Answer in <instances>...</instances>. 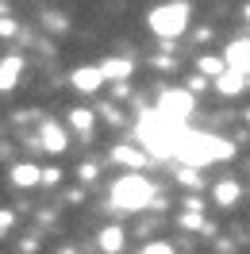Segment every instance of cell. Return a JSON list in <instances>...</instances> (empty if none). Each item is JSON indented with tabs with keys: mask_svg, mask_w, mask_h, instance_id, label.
Segmentation results:
<instances>
[{
	"mask_svg": "<svg viewBox=\"0 0 250 254\" xmlns=\"http://www.w3.org/2000/svg\"><path fill=\"white\" fill-rule=\"evenodd\" d=\"M135 135H139L142 143V154H150V158H173V150L181 143V135H185V127L166 120V116H158L154 108L142 112L139 124H135Z\"/></svg>",
	"mask_w": 250,
	"mask_h": 254,
	"instance_id": "6da1fadb",
	"label": "cell"
},
{
	"mask_svg": "<svg viewBox=\"0 0 250 254\" xmlns=\"http://www.w3.org/2000/svg\"><path fill=\"white\" fill-rule=\"evenodd\" d=\"M235 154V146L219 135H208V131H185L181 143L173 150V158L188 166V170H200V166H212V162H227Z\"/></svg>",
	"mask_w": 250,
	"mask_h": 254,
	"instance_id": "7a4b0ae2",
	"label": "cell"
},
{
	"mask_svg": "<svg viewBox=\"0 0 250 254\" xmlns=\"http://www.w3.org/2000/svg\"><path fill=\"white\" fill-rule=\"evenodd\" d=\"M150 200H154V185H150V177H142V174H124L112 185V204L120 212H142Z\"/></svg>",
	"mask_w": 250,
	"mask_h": 254,
	"instance_id": "3957f363",
	"label": "cell"
},
{
	"mask_svg": "<svg viewBox=\"0 0 250 254\" xmlns=\"http://www.w3.org/2000/svg\"><path fill=\"white\" fill-rule=\"evenodd\" d=\"M188 16H192V8L188 4H158L154 12L146 16V27L158 35V39H177V35L188 27Z\"/></svg>",
	"mask_w": 250,
	"mask_h": 254,
	"instance_id": "277c9868",
	"label": "cell"
},
{
	"mask_svg": "<svg viewBox=\"0 0 250 254\" xmlns=\"http://www.w3.org/2000/svg\"><path fill=\"white\" fill-rule=\"evenodd\" d=\"M192 108H196V100H192L188 89H162V93H158V104H154L158 116H166L173 124H185L188 116H192Z\"/></svg>",
	"mask_w": 250,
	"mask_h": 254,
	"instance_id": "5b68a950",
	"label": "cell"
},
{
	"mask_svg": "<svg viewBox=\"0 0 250 254\" xmlns=\"http://www.w3.org/2000/svg\"><path fill=\"white\" fill-rule=\"evenodd\" d=\"M96 69H100L104 85H108V81H112V85H127V77L135 73V62H131V58H116V54H112V58H104Z\"/></svg>",
	"mask_w": 250,
	"mask_h": 254,
	"instance_id": "8992f818",
	"label": "cell"
},
{
	"mask_svg": "<svg viewBox=\"0 0 250 254\" xmlns=\"http://www.w3.org/2000/svg\"><path fill=\"white\" fill-rule=\"evenodd\" d=\"M223 65L231 69V73H250V39H235L231 47L223 50Z\"/></svg>",
	"mask_w": 250,
	"mask_h": 254,
	"instance_id": "52a82bcc",
	"label": "cell"
},
{
	"mask_svg": "<svg viewBox=\"0 0 250 254\" xmlns=\"http://www.w3.org/2000/svg\"><path fill=\"white\" fill-rule=\"evenodd\" d=\"M69 85H73L77 93H96V89L104 85V77H100L96 65H77V69L69 73Z\"/></svg>",
	"mask_w": 250,
	"mask_h": 254,
	"instance_id": "ba28073f",
	"label": "cell"
},
{
	"mask_svg": "<svg viewBox=\"0 0 250 254\" xmlns=\"http://www.w3.org/2000/svg\"><path fill=\"white\" fill-rule=\"evenodd\" d=\"M43 146H47V150H54V154H62L65 146H69L65 127H62V124H54V120H47V124H43Z\"/></svg>",
	"mask_w": 250,
	"mask_h": 254,
	"instance_id": "9c48e42d",
	"label": "cell"
},
{
	"mask_svg": "<svg viewBox=\"0 0 250 254\" xmlns=\"http://www.w3.org/2000/svg\"><path fill=\"white\" fill-rule=\"evenodd\" d=\"M19 73H23V58H19V54H8V58L0 62V93H8V89H16Z\"/></svg>",
	"mask_w": 250,
	"mask_h": 254,
	"instance_id": "30bf717a",
	"label": "cell"
},
{
	"mask_svg": "<svg viewBox=\"0 0 250 254\" xmlns=\"http://www.w3.org/2000/svg\"><path fill=\"white\" fill-rule=\"evenodd\" d=\"M212 196H216L219 208H235V204H239V196H243V185H239L235 177H227V181H219V185H216Z\"/></svg>",
	"mask_w": 250,
	"mask_h": 254,
	"instance_id": "8fae6325",
	"label": "cell"
},
{
	"mask_svg": "<svg viewBox=\"0 0 250 254\" xmlns=\"http://www.w3.org/2000/svg\"><path fill=\"white\" fill-rule=\"evenodd\" d=\"M112 162L131 166V170L139 174V166H146V154H142V150H135V146H112Z\"/></svg>",
	"mask_w": 250,
	"mask_h": 254,
	"instance_id": "7c38bea8",
	"label": "cell"
},
{
	"mask_svg": "<svg viewBox=\"0 0 250 254\" xmlns=\"http://www.w3.org/2000/svg\"><path fill=\"white\" fill-rule=\"evenodd\" d=\"M216 89L223 96H235V93H243V89H247V77H243V73H231V69H223V73L216 77Z\"/></svg>",
	"mask_w": 250,
	"mask_h": 254,
	"instance_id": "4fadbf2b",
	"label": "cell"
},
{
	"mask_svg": "<svg viewBox=\"0 0 250 254\" xmlns=\"http://www.w3.org/2000/svg\"><path fill=\"white\" fill-rule=\"evenodd\" d=\"M100 251L120 254L124 251V231H120V227H104V231H100Z\"/></svg>",
	"mask_w": 250,
	"mask_h": 254,
	"instance_id": "5bb4252c",
	"label": "cell"
},
{
	"mask_svg": "<svg viewBox=\"0 0 250 254\" xmlns=\"http://www.w3.org/2000/svg\"><path fill=\"white\" fill-rule=\"evenodd\" d=\"M196 69H200V77H219L227 65H223V58H212V54H200L196 58Z\"/></svg>",
	"mask_w": 250,
	"mask_h": 254,
	"instance_id": "9a60e30c",
	"label": "cell"
},
{
	"mask_svg": "<svg viewBox=\"0 0 250 254\" xmlns=\"http://www.w3.org/2000/svg\"><path fill=\"white\" fill-rule=\"evenodd\" d=\"M69 127L81 131V135H89V131H93V112L89 108H73L69 112Z\"/></svg>",
	"mask_w": 250,
	"mask_h": 254,
	"instance_id": "2e32d148",
	"label": "cell"
},
{
	"mask_svg": "<svg viewBox=\"0 0 250 254\" xmlns=\"http://www.w3.org/2000/svg\"><path fill=\"white\" fill-rule=\"evenodd\" d=\"M12 181H16V185H23V189H31L35 181H39V170L23 162V166H16V170H12Z\"/></svg>",
	"mask_w": 250,
	"mask_h": 254,
	"instance_id": "e0dca14e",
	"label": "cell"
},
{
	"mask_svg": "<svg viewBox=\"0 0 250 254\" xmlns=\"http://www.w3.org/2000/svg\"><path fill=\"white\" fill-rule=\"evenodd\" d=\"M177 181H181V185H188V189H204V181L196 177V170H188V166H181V174H177Z\"/></svg>",
	"mask_w": 250,
	"mask_h": 254,
	"instance_id": "ac0fdd59",
	"label": "cell"
},
{
	"mask_svg": "<svg viewBox=\"0 0 250 254\" xmlns=\"http://www.w3.org/2000/svg\"><path fill=\"white\" fill-rule=\"evenodd\" d=\"M142 254H177L170 247V243H162V239H158V243H146V247H142Z\"/></svg>",
	"mask_w": 250,
	"mask_h": 254,
	"instance_id": "d6986e66",
	"label": "cell"
},
{
	"mask_svg": "<svg viewBox=\"0 0 250 254\" xmlns=\"http://www.w3.org/2000/svg\"><path fill=\"white\" fill-rule=\"evenodd\" d=\"M39 181H47V185H58V181H62V170H39Z\"/></svg>",
	"mask_w": 250,
	"mask_h": 254,
	"instance_id": "ffe728a7",
	"label": "cell"
},
{
	"mask_svg": "<svg viewBox=\"0 0 250 254\" xmlns=\"http://www.w3.org/2000/svg\"><path fill=\"white\" fill-rule=\"evenodd\" d=\"M181 223H185V227H204V216H200V212H185Z\"/></svg>",
	"mask_w": 250,
	"mask_h": 254,
	"instance_id": "44dd1931",
	"label": "cell"
},
{
	"mask_svg": "<svg viewBox=\"0 0 250 254\" xmlns=\"http://www.w3.org/2000/svg\"><path fill=\"white\" fill-rule=\"evenodd\" d=\"M16 31H19V27H16V19H0V35H4V39H12Z\"/></svg>",
	"mask_w": 250,
	"mask_h": 254,
	"instance_id": "7402d4cb",
	"label": "cell"
},
{
	"mask_svg": "<svg viewBox=\"0 0 250 254\" xmlns=\"http://www.w3.org/2000/svg\"><path fill=\"white\" fill-rule=\"evenodd\" d=\"M12 220H16V216H12V212H8V208H0V235H4V231H8V227H12Z\"/></svg>",
	"mask_w": 250,
	"mask_h": 254,
	"instance_id": "603a6c76",
	"label": "cell"
},
{
	"mask_svg": "<svg viewBox=\"0 0 250 254\" xmlns=\"http://www.w3.org/2000/svg\"><path fill=\"white\" fill-rule=\"evenodd\" d=\"M93 177H96V166H93V162H85V166H81V181H93Z\"/></svg>",
	"mask_w": 250,
	"mask_h": 254,
	"instance_id": "cb8c5ba5",
	"label": "cell"
},
{
	"mask_svg": "<svg viewBox=\"0 0 250 254\" xmlns=\"http://www.w3.org/2000/svg\"><path fill=\"white\" fill-rule=\"evenodd\" d=\"M243 16H247V19H250V4H247V8H243Z\"/></svg>",
	"mask_w": 250,
	"mask_h": 254,
	"instance_id": "d4e9b609",
	"label": "cell"
}]
</instances>
